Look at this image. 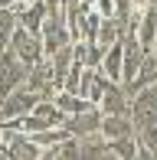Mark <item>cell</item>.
<instances>
[{
    "mask_svg": "<svg viewBox=\"0 0 157 160\" xmlns=\"http://www.w3.org/2000/svg\"><path fill=\"white\" fill-rule=\"evenodd\" d=\"M39 39H43L46 56H53L56 49H62V46L72 42V30H69V23H66V7H56V10L46 13L43 30H39Z\"/></svg>",
    "mask_w": 157,
    "mask_h": 160,
    "instance_id": "obj_1",
    "label": "cell"
},
{
    "mask_svg": "<svg viewBox=\"0 0 157 160\" xmlns=\"http://www.w3.org/2000/svg\"><path fill=\"white\" fill-rule=\"evenodd\" d=\"M36 101L39 95L30 88V85H17L13 92H7L3 98H0V124H7V121H17V118H23V114H30L33 108H36Z\"/></svg>",
    "mask_w": 157,
    "mask_h": 160,
    "instance_id": "obj_2",
    "label": "cell"
},
{
    "mask_svg": "<svg viewBox=\"0 0 157 160\" xmlns=\"http://www.w3.org/2000/svg\"><path fill=\"white\" fill-rule=\"evenodd\" d=\"M3 147L10 154V160H39L43 154V147L33 141V134H23L13 124H3Z\"/></svg>",
    "mask_w": 157,
    "mask_h": 160,
    "instance_id": "obj_3",
    "label": "cell"
},
{
    "mask_svg": "<svg viewBox=\"0 0 157 160\" xmlns=\"http://www.w3.org/2000/svg\"><path fill=\"white\" fill-rule=\"evenodd\" d=\"M26 69H30V65L20 59L10 46L0 49V98H3L7 92H13L17 85L26 82Z\"/></svg>",
    "mask_w": 157,
    "mask_h": 160,
    "instance_id": "obj_4",
    "label": "cell"
},
{
    "mask_svg": "<svg viewBox=\"0 0 157 160\" xmlns=\"http://www.w3.org/2000/svg\"><path fill=\"white\" fill-rule=\"evenodd\" d=\"M131 121L134 128L157 124V85H144L141 92L131 95Z\"/></svg>",
    "mask_w": 157,
    "mask_h": 160,
    "instance_id": "obj_5",
    "label": "cell"
},
{
    "mask_svg": "<svg viewBox=\"0 0 157 160\" xmlns=\"http://www.w3.org/2000/svg\"><path fill=\"white\" fill-rule=\"evenodd\" d=\"M26 85H30L39 98H53L56 92L62 88V85L56 82V72H53V62L49 59H39V62H33L30 69H26Z\"/></svg>",
    "mask_w": 157,
    "mask_h": 160,
    "instance_id": "obj_6",
    "label": "cell"
},
{
    "mask_svg": "<svg viewBox=\"0 0 157 160\" xmlns=\"http://www.w3.org/2000/svg\"><path fill=\"white\" fill-rule=\"evenodd\" d=\"M10 49H13L26 65L46 59V49H43L39 33H30V30H23V26H17V33H13V39H10Z\"/></svg>",
    "mask_w": 157,
    "mask_h": 160,
    "instance_id": "obj_7",
    "label": "cell"
},
{
    "mask_svg": "<svg viewBox=\"0 0 157 160\" xmlns=\"http://www.w3.org/2000/svg\"><path fill=\"white\" fill-rule=\"evenodd\" d=\"M98 108H102V114H131V95H128V88L121 82L111 78L105 85V95L98 101Z\"/></svg>",
    "mask_w": 157,
    "mask_h": 160,
    "instance_id": "obj_8",
    "label": "cell"
},
{
    "mask_svg": "<svg viewBox=\"0 0 157 160\" xmlns=\"http://www.w3.org/2000/svg\"><path fill=\"white\" fill-rule=\"evenodd\" d=\"M62 128H66L69 134H75V137H82V134H92V131H98V128H102V108H98V105H92V108H85V111L66 114Z\"/></svg>",
    "mask_w": 157,
    "mask_h": 160,
    "instance_id": "obj_9",
    "label": "cell"
},
{
    "mask_svg": "<svg viewBox=\"0 0 157 160\" xmlns=\"http://www.w3.org/2000/svg\"><path fill=\"white\" fill-rule=\"evenodd\" d=\"M121 49H124V59H121V82H131V78L138 75L141 59H144V52H147V49L138 42V36H134V33L121 36Z\"/></svg>",
    "mask_w": 157,
    "mask_h": 160,
    "instance_id": "obj_10",
    "label": "cell"
},
{
    "mask_svg": "<svg viewBox=\"0 0 157 160\" xmlns=\"http://www.w3.org/2000/svg\"><path fill=\"white\" fill-rule=\"evenodd\" d=\"M13 10H17L20 26H23V30L39 33V30H43V20H46V13H49V7H46V0H30V3L17 0V3H13Z\"/></svg>",
    "mask_w": 157,
    "mask_h": 160,
    "instance_id": "obj_11",
    "label": "cell"
},
{
    "mask_svg": "<svg viewBox=\"0 0 157 160\" xmlns=\"http://www.w3.org/2000/svg\"><path fill=\"white\" fill-rule=\"evenodd\" d=\"M111 160V147H108V137L102 131H92V134L78 137V160Z\"/></svg>",
    "mask_w": 157,
    "mask_h": 160,
    "instance_id": "obj_12",
    "label": "cell"
},
{
    "mask_svg": "<svg viewBox=\"0 0 157 160\" xmlns=\"http://www.w3.org/2000/svg\"><path fill=\"white\" fill-rule=\"evenodd\" d=\"M128 88V95H134V92H141L144 85H157V52H151L147 49L144 52V59H141V69H138V75L131 78V82H121Z\"/></svg>",
    "mask_w": 157,
    "mask_h": 160,
    "instance_id": "obj_13",
    "label": "cell"
},
{
    "mask_svg": "<svg viewBox=\"0 0 157 160\" xmlns=\"http://www.w3.org/2000/svg\"><path fill=\"white\" fill-rule=\"evenodd\" d=\"M102 131L108 141H115V137H131L134 134V121L131 114H102Z\"/></svg>",
    "mask_w": 157,
    "mask_h": 160,
    "instance_id": "obj_14",
    "label": "cell"
},
{
    "mask_svg": "<svg viewBox=\"0 0 157 160\" xmlns=\"http://www.w3.org/2000/svg\"><path fill=\"white\" fill-rule=\"evenodd\" d=\"M134 36H138V42H141L144 49H154V39H157V3H151V7L144 10V17H141Z\"/></svg>",
    "mask_w": 157,
    "mask_h": 160,
    "instance_id": "obj_15",
    "label": "cell"
},
{
    "mask_svg": "<svg viewBox=\"0 0 157 160\" xmlns=\"http://www.w3.org/2000/svg\"><path fill=\"white\" fill-rule=\"evenodd\" d=\"M121 59H124V49H121V42H115V46H108V49H105L102 65H98V69H102L108 78L121 82Z\"/></svg>",
    "mask_w": 157,
    "mask_h": 160,
    "instance_id": "obj_16",
    "label": "cell"
},
{
    "mask_svg": "<svg viewBox=\"0 0 157 160\" xmlns=\"http://www.w3.org/2000/svg\"><path fill=\"white\" fill-rule=\"evenodd\" d=\"M53 101H56V105H59L66 114H75V111H85V108H92V101L85 98V95H78V92H66V88L56 92Z\"/></svg>",
    "mask_w": 157,
    "mask_h": 160,
    "instance_id": "obj_17",
    "label": "cell"
},
{
    "mask_svg": "<svg viewBox=\"0 0 157 160\" xmlns=\"http://www.w3.org/2000/svg\"><path fill=\"white\" fill-rule=\"evenodd\" d=\"M17 26H20L17 10H13V7H0V49L10 46V39H13V33H17Z\"/></svg>",
    "mask_w": 157,
    "mask_h": 160,
    "instance_id": "obj_18",
    "label": "cell"
},
{
    "mask_svg": "<svg viewBox=\"0 0 157 160\" xmlns=\"http://www.w3.org/2000/svg\"><path fill=\"white\" fill-rule=\"evenodd\" d=\"M95 42H98L102 49H108V46H115V42H121V30H118V20H115V17H105L102 23H98Z\"/></svg>",
    "mask_w": 157,
    "mask_h": 160,
    "instance_id": "obj_19",
    "label": "cell"
},
{
    "mask_svg": "<svg viewBox=\"0 0 157 160\" xmlns=\"http://www.w3.org/2000/svg\"><path fill=\"white\" fill-rule=\"evenodd\" d=\"M108 147H111V157H121V160H134L138 157V141H134V134L131 137H115V141H108Z\"/></svg>",
    "mask_w": 157,
    "mask_h": 160,
    "instance_id": "obj_20",
    "label": "cell"
},
{
    "mask_svg": "<svg viewBox=\"0 0 157 160\" xmlns=\"http://www.w3.org/2000/svg\"><path fill=\"white\" fill-rule=\"evenodd\" d=\"M95 10L102 17H115V0H95Z\"/></svg>",
    "mask_w": 157,
    "mask_h": 160,
    "instance_id": "obj_21",
    "label": "cell"
},
{
    "mask_svg": "<svg viewBox=\"0 0 157 160\" xmlns=\"http://www.w3.org/2000/svg\"><path fill=\"white\" fill-rule=\"evenodd\" d=\"M0 160H10V154H7V147H3V124H0Z\"/></svg>",
    "mask_w": 157,
    "mask_h": 160,
    "instance_id": "obj_22",
    "label": "cell"
},
{
    "mask_svg": "<svg viewBox=\"0 0 157 160\" xmlns=\"http://www.w3.org/2000/svg\"><path fill=\"white\" fill-rule=\"evenodd\" d=\"M13 3H17V0H0V7H13Z\"/></svg>",
    "mask_w": 157,
    "mask_h": 160,
    "instance_id": "obj_23",
    "label": "cell"
},
{
    "mask_svg": "<svg viewBox=\"0 0 157 160\" xmlns=\"http://www.w3.org/2000/svg\"><path fill=\"white\" fill-rule=\"evenodd\" d=\"M151 52H157V39H154V49H151Z\"/></svg>",
    "mask_w": 157,
    "mask_h": 160,
    "instance_id": "obj_24",
    "label": "cell"
},
{
    "mask_svg": "<svg viewBox=\"0 0 157 160\" xmlns=\"http://www.w3.org/2000/svg\"><path fill=\"white\" fill-rule=\"evenodd\" d=\"M23 3H30V0H23Z\"/></svg>",
    "mask_w": 157,
    "mask_h": 160,
    "instance_id": "obj_25",
    "label": "cell"
},
{
    "mask_svg": "<svg viewBox=\"0 0 157 160\" xmlns=\"http://www.w3.org/2000/svg\"><path fill=\"white\" fill-rule=\"evenodd\" d=\"M154 3H157V0H154Z\"/></svg>",
    "mask_w": 157,
    "mask_h": 160,
    "instance_id": "obj_26",
    "label": "cell"
}]
</instances>
